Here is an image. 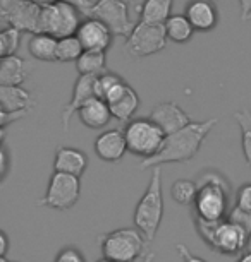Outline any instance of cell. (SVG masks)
Segmentation results:
<instances>
[{
	"mask_svg": "<svg viewBox=\"0 0 251 262\" xmlns=\"http://www.w3.org/2000/svg\"><path fill=\"white\" fill-rule=\"evenodd\" d=\"M76 69L80 76H100L107 72V55L103 52H83L76 60Z\"/></svg>",
	"mask_w": 251,
	"mask_h": 262,
	"instance_id": "d4e9b609",
	"label": "cell"
},
{
	"mask_svg": "<svg viewBox=\"0 0 251 262\" xmlns=\"http://www.w3.org/2000/svg\"><path fill=\"white\" fill-rule=\"evenodd\" d=\"M76 115L80 117L83 125L88 127V128H93V130L103 128L112 118L109 105H107L103 100H100V98H96V96L90 98V100H88L85 105L78 110Z\"/></svg>",
	"mask_w": 251,
	"mask_h": 262,
	"instance_id": "d6986e66",
	"label": "cell"
},
{
	"mask_svg": "<svg viewBox=\"0 0 251 262\" xmlns=\"http://www.w3.org/2000/svg\"><path fill=\"white\" fill-rule=\"evenodd\" d=\"M88 161L90 160H88V156L81 149L61 146L57 147L55 158H53V170L81 179V175L88 168Z\"/></svg>",
	"mask_w": 251,
	"mask_h": 262,
	"instance_id": "ac0fdd59",
	"label": "cell"
},
{
	"mask_svg": "<svg viewBox=\"0 0 251 262\" xmlns=\"http://www.w3.org/2000/svg\"><path fill=\"white\" fill-rule=\"evenodd\" d=\"M55 50H57V38L45 33L31 34L28 41L29 55L42 62H55Z\"/></svg>",
	"mask_w": 251,
	"mask_h": 262,
	"instance_id": "603a6c76",
	"label": "cell"
},
{
	"mask_svg": "<svg viewBox=\"0 0 251 262\" xmlns=\"http://www.w3.org/2000/svg\"><path fill=\"white\" fill-rule=\"evenodd\" d=\"M19 45H21V31H17L16 28L0 29V58L16 55Z\"/></svg>",
	"mask_w": 251,
	"mask_h": 262,
	"instance_id": "f546056e",
	"label": "cell"
},
{
	"mask_svg": "<svg viewBox=\"0 0 251 262\" xmlns=\"http://www.w3.org/2000/svg\"><path fill=\"white\" fill-rule=\"evenodd\" d=\"M74 36L81 43L85 52H103L105 53L112 45V33L103 23L95 17L83 19L78 26Z\"/></svg>",
	"mask_w": 251,
	"mask_h": 262,
	"instance_id": "7c38bea8",
	"label": "cell"
},
{
	"mask_svg": "<svg viewBox=\"0 0 251 262\" xmlns=\"http://www.w3.org/2000/svg\"><path fill=\"white\" fill-rule=\"evenodd\" d=\"M0 262H11V260H7V257H2V259H0Z\"/></svg>",
	"mask_w": 251,
	"mask_h": 262,
	"instance_id": "b9f144b4",
	"label": "cell"
},
{
	"mask_svg": "<svg viewBox=\"0 0 251 262\" xmlns=\"http://www.w3.org/2000/svg\"><path fill=\"white\" fill-rule=\"evenodd\" d=\"M196 184V195L193 201L195 217L203 221L225 220L229 212L230 185L224 175L217 171H205Z\"/></svg>",
	"mask_w": 251,
	"mask_h": 262,
	"instance_id": "7a4b0ae2",
	"label": "cell"
},
{
	"mask_svg": "<svg viewBox=\"0 0 251 262\" xmlns=\"http://www.w3.org/2000/svg\"><path fill=\"white\" fill-rule=\"evenodd\" d=\"M153 259H155V254H151V252H150V254H146V255H145V259H143V262H153Z\"/></svg>",
	"mask_w": 251,
	"mask_h": 262,
	"instance_id": "60d3db41",
	"label": "cell"
},
{
	"mask_svg": "<svg viewBox=\"0 0 251 262\" xmlns=\"http://www.w3.org/2000/svg\"><path fill=\"white\" fill-rule=\"evenodd\" d=\"M85 52L81 47V43L78 41V38L66 36L57 39V50H55V60L57 62H76L81 57V53Z\"/></svg>",
	"mask_w": 251,
	"mask_h": 262,
	"instance_id": "484cf974",
	"label": "cell"
},
{
	"mask_svg": "<svg viewBox=\"0 0 251 262\" xmlns=\"http://www.w3.org/2000/svg\"><path fill=\"white\" fill-rule=\"evenodd\" d=\"M238 262H251V250L249 252H244V254H241Z\"/></svg>",
	"mask_w": 251,
	"mask_h": 262,
	"instance_id": "f35d334b",
	"label": "cell"
},
{
	"mask_svg": "<svg viewBox=\"0 0 251 262\" xmlns=\"http://www.w3.org/2000/svg\"><path fill=\"white\" fill-rule=\"evenodd\" d=\"M225 220H229L230 223L241 226V228L246 230L251 235V212H246L243 209H239V207H233V209H229Z\"/></svg>",
	"mask_w": 251,
	"mask_h": 262,
	"instance_id": "4dcf8cb0",
	"label": "cell"
},
{
	"mask_svg": "<svg viewBox=\"0 0 251 262\" xmlns=\"http://www.w3.org/2000/svg\"><path fill=\"white\" fill-rule=\"evenodd\" d=\"M55 262H86V260L85 255L78 249H74V247H66V249H62L57 254Z\"/></svg>",
	"mask_w": 251,
	"mask_h": 262,
	"instance_id": "d6a6232c",
	"label": "cell"
},
{
	"mask_svg": "<svg viewBox=\"0 0 251 262\" xmlns=\"http://www.w3.org/2000/svg\"><path fill=\"white\" fill-rule=\"evenodd\" d=\"M28 77V63L17 55L0 58V86H21Z\"/></svg>",
	"mask_w": 251,
	"mask_h": 262,
	"instance_id": "44dd1931",
	"label": "cell"
},
{
	"mask_svg": "<svg viewBox=\"0 0 251 262\" xmlns=\"http://www.w3.org/2000/svg\"><path fill=\"white\" fill-rule=\"evenodd\" d=\"M81 195V179L66 173L53 171L48 180L45 195L38 204L43 207H50L55 211H67L74 207Z\"/></svg>",
	"mask_w": 251,
	"mask_h": 262,
	"instance_id": "ba28073f",
	"label": "cell"
},
{
	"mask_svg": "<svg viewBox=\"0 0 251 262\" xmlns=\"http://www.w3.org/2000/svg\"><path fill=\"white\" fill-rule=\"evenodd\" d=\"M98 262H112V260H107V259H100Z\"/></svg>",
	"mask_w": 251,
	"mask_h": 262,
	"instance_id": "ee69618b",
	"label": "cell"
},
{
	"mask_svg": "<svg viewBox=\"0 0 251 262\" xmlns=\"http://www.w3.org/2000/svg\"><path fill=\"white\" fill-rule=\"evenodd\" d=\"M122 82H124V79H122L121 76H117V74H112L109 71L100 74V76L95 77V86H93V90H95V96L105 101Z\"/></svg>",
	"mask_w": 251,
	"mask_h": 262,
	"instance_id": "83f0119b",
	"label": "cell"
},
{
	"mask_svg": "<svg viewBox=\"0 0 251 262\" xmlns=\"http://www.w3.org/2000/svg\"><path fill=\"white\" fill-rule=\"evenodd\" d=\"M170 194H172V199H174L177 204L193 206V201H195V195H196V184L193 180L179 179L172 184Z\"/></svg>",
	"mask_w": 251,
	"mask_h": 262,
	"instance_id": "f1b7e54d",
	"label": "cell"
},
{
	"mask_svg": "<svg viewBox=\"0 0 251 262\" xmlns=\"http://www.w3.org/2000/svg\"><path fill=\"white\" fill-rule=\"evenodd\" d=\"M23 117L24 115H21V113H6V112L0 110V128H4L6 125H9V123L16 122Z\"/></svg>",
	"mask_w": 251,
	"mask_h": 262,
	"instance_id": "d590c367",
	"label": "cell"
},
{
	"mask_svg": "<svg viewBox=\"0 0 251 262\" xmlns=\"http://www.w3.org/2000/svg\"><path fill=\"white\" fill-rule=\"evenodd\" d=\"M103 259L112 262H134L145 254L146 244L136 228H119L98 236Z\"/></svg>",
	"mask_w": 251,
	"mask_h": 262,
	"instance_id": "5b68a950",
	"label": "cell"
},
{
	"mask_svg": "<svg viewBox=\"0 0 251 262\" xmlns=\"http://www.w3.org/2000/svg\"><path fill=\"white\" fill-rule=\"evenodd\" d=\"M195 31H211L219 24V9L214 0H191L184 12Z\"/></svg>",
	"mask_w": 251,
	"mask_h": 262,
	"instance_id": "9a60e30c",
	"label": "cell"
},
{
	"mask_svg": "<svg viewBox=\"0 0 251 262\" xmlns=\"http://www.w3.org/2000/svg\"><path fill=\"white\" fill-rule=\"evenodd\" d=\"M42 6L33 0H0V26L16 28L21 33H38Z\"/></svg>",
	"mask_w": 251,
	"mask_h": 262,
	"instance_id": "9c48e42d",
	"label": "cell"
},
{
	"mask_svg": "<svg viewBox=\"0 0 251 262\" xmlns=\"http://www.w3.org/2000/svg\"><path fill=\"white\" fill-rule=\"evenodd\" d=\"M105 103L110 108L112 118L119 122H129L136 115L140 108V96L126 81L121 84L112 95L107 98Z\"/></svg>",
	"mask_w": 251,
	"mask_h": 262,
	"instance_id": "5bb4252c",
	"label": "cell"
},
{
	"mask_svg": "<svg viewBox=\"0 0 251 262\" xmlns=\"http://www.w3.org/2000/svg\"><path fill=\"white\" fill-rule=\"evenodd\" d=\"M151 177L145 194L136 204L134 226L145 240L153 242L164 217V189H162V168H151Z\"/></svg>",
	"mask_w": 251,
	"mask_h": 262,
	"instance_id": "277c9868",
	"label": "cell"
},
{
	"mask_svg": "<svg viewBox=\"0 0 251 262\" xmlns=\"http://www.w3.org/2000/svg\"><path fill=\"white\" fill-rule=\"evenodd\" d=\"M236 207L251 212V184H244L243 187H239L238 194H236Z\"/></svg>",
	"mask_w": 251,
	"mask_h": 262,
	"instance_id": "1f68e13d",
	"label": "cell"
},
{
	"mask_svg": "<svg viewBox=\"0 0 251 262\" xmlns=\"http://www.w3.org/2000/svg\"><path fill=\"white\" fill-rule=\"evenodd\" d=\"M150 120L164 132L165 136H170L174 132L184 128L191 122L189 115L176 101L159 103L150 113Z\"/></svg>",
	"mask_w": 251,
	"mask_h": 262,
	"instance_id": "4fadbf2b",
	"label": "cell"
},
{
	"mask_svg": "<svg viewBox=\"0 0 251 262\" xmlns=\"http://www.w3.org/2000/svg\"><path fill=\"white\" fill-rule=\"evenodd\" d=\"M246 21H251V11H249V14H248V17H246Z\"/></svg>",
	"mask_w": 251,
	"mask_h": 262,
	"instance_id": "7bdbcfd3",
	"label": "cell"
},
{
	"mask_svg": "<svg viewBox=\"0 0 251 262\" xmlns=\"http://www.w3.org/2000/svg\"><path fill=\"white\" fill-rule=\"evenodd\" d=\"M174 0H145L140 6V21L155 26H164L172 16Z\"/></svg>",
	"mask_w": 251,
	"mask_h": 262,
	"instance_id": "7402d4cb",
	"label": "cell"
},
{
	"mask_svg": "<svg viewBox=\"0 0 251 262\" xmlns=\"http://www.w3.org/2000/svg\"><path fill=\"white\" fill-rule=\"evenodd\" d=\"M234 118L241 130V146H243L244 160L251 166V112L248 108H243L234 113Z\"/></svg>",
	"mask_w": 251,
	"mask_h": 262,
	"instance_id": "4316f807",
	"label": "cell"
},
{
	"mask_svg": "<svg viewBox=\"0 0 251 262\" xmlns=\"http://www.w3.org/2000/svg\"><path fill=\"white\" fill-rule=\"evenodd\" d=\"M95 152L102 161L105 163H117L121 161L127 152L124 134L119 128H112V130L102 132L95 139Z\"/></svg>",
	"mask_w": 251,
	"mask_h": 262,
	"instance_id": "e0dca14e",
	"label": "cell"
},
{
	"mask_svg": "<svg viewBox=\"0 0 251 262\" xmlns=\"http://www.w3.org/2000/svg\"><path fill=\"white\" fill-rule=\"evenodd\" d=\"M164 29L167 39H170L174 43H186L195 34V29L188 19H186L184 14H172L164 24Z\"/></svg>",
	"mask_w": 251,
	"mask_h": 262,
	"instance_id": "cb8c5ba5",
	"label": "cell"
},
{
	"mask_svg": "<svg viewBox=\"0 0 251 262\" xmlns=\"http://www.w3.org/2000/svg\"><path fill=\"white\" fill-rule=\"evenodd\" d=\"M95 77L93 76H80L76 79L74 88H72V96L71 101L64 106V110L61 112V122H62V130L67 132L69 125H71L72 117L76 115L78 110L85 105V103L90 100V98L95 96Z\"/></svg>",
	"mask_w": 251,
	"mask_h": 262,
	"instance_id": "2e32d148",
	"label": "cell"
},
{
	"mask_svg": "<svg viewBox=\"0 0 251 262\" xmlns=\"http://www.w3.org/2000/svg\"><path fill=\"white\" fill-rule=\"evenodd\" d=\"M121 2H126V4H129V2H131V0H121Z\"/></svg>",
	"mask_w": 251,
	"mask_h": 262,
	"instance_id": "f6af8a7d",
	"label": "cell"
},
{
	"mask_svg": "<svg viewBox=\"0 0 251 262\" xmlns=\"http://www.w3.org/2000/svg\"><path fill=\"white\" fill-rule=\"evenodd\" d=\"M195 226L206 247L222 255H239L248 247L251 235L229 220L203 221L195 217Z\"/></svg>",
	"mask_w": 251,
	"mask_h": 262,
	"instance_id": "3957f363",
	"label": "cell"
},
{
	"mask_svg": "<svg viewBox=\"0 0 251 262\" xmlns=\"http://www.w3.org/2000/svg\"><path fill=\"white\" fill-rule=\"evenodd\" d=\"M122 134L127 151L143 160L153 158L160 151L165 139V134L150 118H132L127 122Z\"/></svg>",
	"mask_w": 251,
	"mask_h": 262,
	"instance_id": "8992f818",
	"label": "cell"
},
{
	"mask_svg": "<svg viewBox=\"0 0 251 262\" xmlns=\"http://www.w3.org/2000/svg\"><path fill=\"white\" fill-rule=\"evenodd\" d=\"M33 106V98L29 91L21 86H0V110L6 113H21L26 115Z\"/></svg>",
	"mask_w": 251,
	"mask_h": 262,
	"instance_id": "ffe728a7",
	"label": "cell"
},
{
	"mask_svg": "<svg viewBox=\"0 0 251 262\" xmlns=\"http://www.w3.org/2000/svg\"><path fill=\"white\" fill-rule=\"evenodd\" d=\"M167 47V36L164 26L138 23L132 26L126 38V50L136 58L150 57L162 52Z\"/></svg>",
	"mask_w": 251,
	"mask_h": 262,
	"instance_id": "30bf717a",
	"label": "cell"
},
{
	"mask_svg": "<svg viewBox=\"0 0 251 262\" xmlns=\"http://www.w3.org/2000/svg\"><path fill=\"white\" fill-rule=\"evenodd\" d=\"M9 252V236L0 230V259L6 257Z\"/></svg>",
	"mask_w": 251,
	"mask_h": 262,
	"instance_id": "8d00e7d4",
	"label": "cell"
},
{
	"mask_svg": "<svg viewBox=\"0 0 251 262\" xmlns=\"http://www.w3.org/2000/svg\"><path fill=\"white\" fill-rule=\"evenodd\" d=\"M239 9H241V19L246 21L248 14L251 11V0H239Z\"/></svg>",
	"mask_w": 251,
	"mask_h": 262,
	"instance_id": "74e56055",
	"label": "cell"
},
{
	"mask_svg": "<svg viewBox=\"0 0 251 262\" xmlns=\"http://www.w3.org/2000/svg\"><path fill=\"white\" fill-rule=\"evenodd\" d=\"M217 122H219V118H208V120H201V122H189L184 128H181V130H177L170 136H165L160 151L157 152L153 158L143 160L140 168L141 170H148V168H157V166L167 165V163L191 161L198 155L203 141L206 139V136L214 130Z\"/></svg>",
	"mask_w": 251,
	"mask_h": 262,
	"instance_id": "6da1fadb",
	"label": "cell"
},
{
	"mask_svg": "<svg viewBox=\"0 0 251 262\" xmlns=\"http://www.w3.org/2000/svg\"><path fill=\"white\" fill-rule=\"evenodd\" d=\"M61 2L69 4V6H72L78 12L83 14V16L90 17V12H91V7H93L91 0H61Z\"/></svg>",
	"mask_w": 251,
	"mask_h": 262,
	"instance_id": "836d02e7",
	"label": "cell"
},
{
	"mask_svg": "<svg viewBox=\"0 0 251 262\" xmlns=\"http://www.w3.org/2000/svg\"><path fill=\"white\" fill-rule=\"evenodd\" d=\"M176 250L179 252L181 257H183V262H206L205 259H201V257L195 255L193 252H191L188 247L183 245V244H177L176 245Z\"/></svg>",
	"mask_w": 251,
	"mask_h": 262,
	"instance_id": "e575fe53",
	"label": "cell"
},
{
	"mask_svg": "<svg viewBox=\"0 0 251 262\" xmlns=\"http://www.w3.org/2000/svg\"><path fill=\"white\" fill-rule=\"evenodd\" d=\"M90 17H95L105 24L112 36L127 38V34L132 29L129 7L121 0H96V2H93Z\"/></svg>",
	"mask_w": 251,
	"mask_h": 262,
	"instance_id": "8fae6325",
	"label": "cell"
},
{
	"mask_svg": "<svg viewBox=\"0 0 251 262\" xmlns=\"http://www.w3.org/2000/svg\"><path fill=\"white\" fill-rule=\"evenodd\" d=\"M2 177H4V173H2V171H0V179H2Z\"/></svg>",
	"mask_w": 251,
	"mask_h": 262,
	"instance_id": "bcb514c9",
	"label": "cell"
},
{
	"mask_svg": "<svg viewBox=\"0 0 251 262\" xmlns=\"http://www.w3.org/2000/svg\"><path fill=\"white\" fill-rule=\"evenodd\" d=\"M81 23L80 12L66 2H53L48 6H42L40 17H38V33H45L61 39L72 36Z\"/></svg>",
	"mask_w": 251,
	"mask_h": 262,
	"instance_id": "52a82bcc",
	"label": "cell"
},
{
	"mask_svg": "<svg viewBox=\"0 0 251 262\" xmlns=\"http://www.w3.org/2000/svg\"><path fill=\"white\" fill-rule=\"evenodd\" d=\"M34 4L38 6H48V4H53V2H59V0H33Z\"/></svg>",
	"mask_w": 251,
	"mask_h": 262,
	"instance_id": "ab89813d",
	"label": "cell"
}]
</instances>
